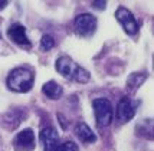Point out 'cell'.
Here are the masks:
<instances>
[{
    "instance_id": "cell-3",
    "label": "cell",
    "mask_w": 154,
    "mask_h": 151,
    "mask_svg": "<svg viewBox=\"0 0 154 151\" xmlns=\"http://www.w3.org/2000/svg\"><path fill=\"white\" fill-rule=\"evenodd\" d=\"M92 108H94V115L97 119V125L98 127H108L112 122L114 118V109L111 102L105 98H97L92 102Z\"/></svg>"
},
{
    "instance_id": "cell-13",
    "label": "cell",
    "mask_w": 154,
    "mask_h": 151,
    "mask_svg": "<svg viewBox=\"0 0 154 151\" xmlns=\"http://www.w3.org/2000/svg\"><path fill=\"white\" fill-rule=\"evenodd\" d=\"M54 46H55V40L51 35H43V36H42V39H40V49H42L43 52L51 51Z\"/></svg>"
},
{
    "instance_id": "cell-6",
    "label": "cell",
    "mask_w": 154,
    "mask_h": 151,
    "mask_svg": "<svg viewBox=\"0 0 154 151\" xmlns=\"http://www.w3.org/2000/svg\"><path fill=\"white\" fill-rule=\"evenodd\" d=\"M35 134L30 128H25L13 138V148L16 151H32L35 148Z\"/></svg>"
},
{
    "instance_id": "cell-8",
    "label": "cell",
    "mask_w": 154,
    "mask_h": 151,
    "mask_svg": "<svg viewBox=\"0 0 154 151\" xmlns=\"http://www.w3.org/2000/svg\"><path fill=\"white\" fill-rule=\"evenodd\" d=\"M7 36H9V39L14 42L16 45H20V46H30V40L27 38L26 35V29L23 25H20V23H13L12 26H9L7 29Z\"/></svg>"
},
{
    "instance_id": "cell-15",
    "label": "cell",
    "mask_w": 154,
    "mask_h": 151,
    "mask_svg": "<svg viewBox=\"0 0 154 151\" xmlns=\"http://www.w3.org/2000/svg\"><path fill=\"white\" fill-rule=\"evenodd\" d=\"M92 6L95 7V9H102V10H104V9H105V6H107V2H92Z\"/></svg>"
},
{
    "instance_id": "cell-11",
    "label": "cell",
    "mask_w": 154,
    "mask_h": 151,
    "mask_svg": "<svg viewBox=\"0 0 154 151\" xmlns=\"http://www.w3.org/2000/svg\"><path fill=\"white\" fill-rule=\"evenodd\" d=\"M42 92L49 99H59L62 97V94H63V89H62V86L58 82L49 81V82H46L45 85L42 86Z\"/></svg>"
},
{
    "instance_id": "cell-16",
    "label": "cell",
    "mask_w": 154,
    "mask_h": 151,
    "mask_svg": "<svg viewBox=\"0 0 154 151\" xmlns=\"http://www.w3.org/2000/svg\"><path fill=\"white\" fill-rule=\"evenodd\" d=\"M7 3H9L7 0H0V10H2V9H5V7L7 6Z\"/></svg>"
},
{
    "instance_id": "cell-1",
    "label": "cell",
    "mask_w": 154,
    "mask_h": 151,
    "mask_svg": "<svg viewBox=\"0 0 154 151\" xmlns=\"http://www.w3.org/2000/svg\"><path fill=\"white\" fill-rule=\"evenodd\" d=\"M56 71L66 79H72L79 84H85L89 81V72L87 69H84L82 66L75 63L74 60L68 56H60L56 60Z\"/></svg>"
},
{
    "instance_id": "cell-10",
    "label": "cell",
    "mask_w": 154,
    "mask_h": 151,
    "mask_svg": "<svg viewBox=\"0 0 154 151\" xmlns=\"http://www.w3.org/2000/svg\"><path fill=\"white\" fill-rule=\"evenodd\" d=\"M75 134H76V137L79 138L82 143H85V144H94L95 141H97L95 132L92 131L85 122L76 124V127H75Z\"/></svg>"
},
{
    "instance_id": "cell-2",
    "label": "cell",
    "mask_w": 154,
    "mask_h": 151,
    "mask_svg": "<svg viewBox=\"0 0 154 151\" xmlns=\"http://www.w3.org/2000/svg\"><path fill=\"white\" fill-rule=\"evenodd\" d=\"M35 73L29 68H16L7 76V86L14 92H29L33 86Z\"/></svg>"
},
{
    "instance_id": "cell-9",
    "label": "cell",
    "mask_w": 154,
    "mask_h": 151,
    "mask_svg": "<svg viewBox=\"0 0 154 151\" xmlns=\"http://www.w3.org/2000/svg\"><path fill=\"white\" fill-rule=\"evenodd\" d=\"M40 137V141H42V144L45 147V150L46 151H55V148L58 147V141H59V135H58V132L55 128L52 127H46V128H43L39 134Z\"/></svg>"
},
{
    "instance_id": "cell-5",
    "label": "cell",
    "mask_w": 154,
    "mask_h": 151,
    "mask_svg": "<svg viewBox=\"0 0 154 151\" xmlns=\"http://www.w3.org/2000/svg\"><path fill=\"white\" fill-rule=\"evenodd\" d=\"M115 17H117V20L121 23L122 29L128 35H135V33L138 32V23L135 20L134 14L131 13L127 7H124V6L118 7L117 12H115Z\"/></svg>"
},
{
    "instance_id": "cell-12",
    "label": "cell",
    "mask_w": 154,
    "mask_h": 151,
    "mask_svg": "<svg viewBox=\"0 0 154 151\" xmlns=\"http://www.w3.org/2000/svg\"><path fill=\"white\" fill-rule=\"evenodd\" d=\"M148 78V75L146 72H135L131 73L127 79V85L130 89H137L138 86H141V84H144V81Z\"/></svg>"
},
{
    "instance_id": "cell-7",
    "label": "cell",
    "mask_w": 154,
    "mask_h": 151,
    "mask_svg": "<svg viewBox=\"0 0 154 151\" xmlns=\"http://www.w3.org/2000/svg\"><path fill=\"white\" fill-rule=\"evenodd\" d=\"M135 104L133 102V99L130 98H122L120 99L118 105H117V119L120 124H127L128 121L134 118L135 115Z\"/></svg>"
},
{
    "instance_id": "cell-14",
    "label": "cell",
    "mask_w": 154,
    "mask_h": 151,
    "mask_svg": "<svg viewBox=\"0 0 154 151\" xmlns=\"http://www.w3.org/2000/svg\"><path fill=\"white\" fill-rule=\"evenodd\" d=\"M55 151H78V147H76V144L72 143V141H66V143H63V144L58 145V147L55 148Z\"/></svg>"
},
{
    "instance_id": "cell-4",
    "label": "cell",
    "mask_w": 154,
    "mask_h": 151,
    "mask_svg": "<svg viewBox=\"0 0 154 151\" xmlns=\"http://www.w3.org/2000/svg\"><path fill=\"white\" fill-rule=\"evenodd\" d=\"M74 29L78 36H82V38L92 36L97 30V17L89 13L79 14L74 22Z\"/></svg>"
}]
</instances>
